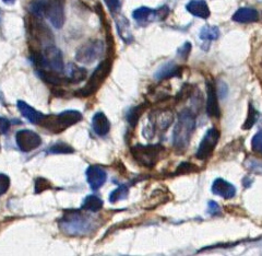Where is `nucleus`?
I'll return each instance as SVG.
<instances>
[{"label": "nucleus", "instance_id": "obj_19", "mask_svg": "<svg viewBox=\"0 0 262 256\" xmlns=\"http://www.w3.org/2000/svg\"><path fill=\"white\" fill-rule=\"evenodd\" d=\"M187 10L192 15L198 16V18L201 19H208L210 16V9L208 4L204 0H191L187 5Z\"/></svg>", "mask_w": 262, "mask_h": 256}, {"label": "nucleus", "instance_id": "obj_2", "mask_svg": "<svg viewBox=\"0 0 262 256\" xmlns=\"http://www.w3.org/2000/svg\"><path fill=\"white\" fill-rule=\"evenodd\" d=\"M194 129L195 115L188 109L180 112L173 133V145L178 152H184L189 146Z\"/></svg>", "mask_w": 262, "mask_h": 256}, {"label": "nucleus", "instance_id": "obj_27", "mask_svg": "<svg viewBox=\"0 0 262 256\" xmlns=\"http://www.w3.org/2000/svg\"><path fill=\"white\" fill-rule=\"evenodd\" d=\"M47 152L52 154H69L75 152V149L64 143H57L49 148Z\"/></svg>", "mask_w": 262, "mask_h": 256}, {"label": "nucleus", "instance_id": "obj_23", "mask_svg": "<svg viewBox=\"0 0 262 256\" xmlns=\"http://www.w3.org/2000/svg\"><path fill=\"white\" fill-rule=\"evenodd\" d=\"M103 205H104V203L100 197H97L95 195H90L85 198L83 204H82L81 209L92 211V212H97L103 208Z\"/></svg>", "mask_w": 262, "mask_h": 256}, {"label": "nucleus", "instance_id": "obj_4", "mask_svg": "<svg viewBox=\"0 0 262 256\" xmlns=\"http://www.w3.org/2000/svg\"><path fill=\"white\" fill-rule=\"evenodd\" d=\"M82 119H83V116H82L81 112L76 110H68L59 114L45 115L39 126L48 129L52 133L59 134L67 128L76 125L77 123L82 121Z\"/></svg>", "mask_w": 262, "mask_h": 256}, {"label": "nucleus", "instance_id": "obj_7", "mask_svg": "<svg viewBox=\"0 0 262 256\" xmlns=\"http://www.w3.org/2000/svg\"><path fill=\"white\" fill-rule=\"evenodd\" d=\"M42 15L54 28L60 29L64 23V0H42Z\"/></svg>", "mask_w": 262, "mask_h": 256}, {"label": "nucleus", "instance_id": "obj_26", "mask_svg": "<svg viewBox=\"0 0 262 256\" xmlns=\"http://www.w3.org/2000/svg\"><path fill=\"white\" fill-rule=\"evenodd\" d=\"M220 36V29L217 27H204L200 32V38L202 41H214Z\"/></svg>", "mask_w": 262, "mask_h": 256}, {"label": "nucleus", "instance_id": "obj_3", "mask_svg": "<svg viewBox=\"0 0 262 256\" xmlns=\"http://www.w3.org/2000/svg\"><path fill=\"white\" fill-rule=\"evenodd\" d=\"M27 28L30 43L35 45V47H31V49H38L39 47L45 48L49 45H53L54 35L51 29L42 21V16L31 13L28 19Z\"/></svg>", "mask_w": 262, "mask_h": 256}, {"label": "nucleus", "instance_id": "obj_11", "mask_svg": "<svg viewBox=\"0 0 262 256\" xmlns=\"http://www.w3.org/2000/svg\"><path fill=\"white\" fill-rule=\"evenodd\" d=\"M169 13L167 6H163L157 10H152L147 7H141L136 9L133 13L134 19L140 24H147L153 21L164 20Z\"/></svg>", "mask_w": 262, "mask_h": 256}, {"label": "nucleus", "instance_id": "obj_8", "mask_svg": "<svg viewBox=\"0 0 262 256\" xmlns=\"http://www.w3.org/2000/svg\"><path fill=\"white\" fill-rule=\"evenodd\" d=\"M104 52V43L100 40L89 41L82 45L76 54V60L82 64H92L100 58Z\"/></svg>", "mask_w": 262, "mask_h": 256}, {"label": "nucleus", "instance_id": "obj_22", "mask_svg": "<svg viewBox=\"0 0 262 256\" xmlns=\"http://www.w3.org/2000/svg\"><path fill=\"white\" fill-rule=\"evenodd\" d=\"M86 75L88 71L84 68H80L73 64L69 65L67 80L70 84H80L81 81H83L86 78Z\"/></svg>", "mask_w": 262, "mask_h": 256}, {"label": "nucleus", "instance_id": "obj_32", "mask_svg": "<svg viewBox=\"0 0 262 256\" xmlns=\"http://www.w3.org/2000/svg\"><path fill=\"white\" fill-rule=\"evenodd\" d=\"M10 187V178L4 173H0V195H4L8 192Z\"/></svg>", "mask_w": 262, "mask_h": 256}, {"label": "nucleus", "instance_id": "obj_9", "mask_svg": "<svg viewBox=\"0 0 262 256\" xmlns=\"http://www.w3.org/2000/svg\"><path fill=\"white\" fill-rule=\"evenodd\" d=\"M220 140V130L215 127L210 128L198 147V150L195 152V158L199 160H207L212 155L215 147Z\"/></svg>", "mask_w": 262, "mask_h": 256}, {"label": "nucleus", "instance_id": "obj_10", "mask_svg": "<svg viewBox=\"0 0 262 256\" xmlns=\"http://www.w3.org/2000/svg\"><path fill=\"white\" fill-rule=\"evenodd\" d=\"M15 142L23 152H31L42 145V138L31 129H22L15 134Z\"/></svg>", "mask_w": 262, "mask_h": 256}, {"label": "nucleus", "instance_id": "obj_12", "mask_svg": "<svg viewBox=\"0 0 262 256\" xmlns=\"http://www.w3.org/2000/svg\"><path fill=\"white\" fill-rule=\"evenodd\" d=\"M173 122V114L168 111H161L153 113L150 116L149 126L144 128L143 135L145 136L147 133H151V138L155 135V131H165L169 127V125Z\"/></svg>", "mask_w": 262, "mask_h": 256}, {"label": "nucleus", "instance_id": "obj_21", "mask_svg": "<svg viewBox=\"0 0 262 256\" xmlns=\"http://www.w3.org/2000/svg\"><path fill=\"white\" fill-rule=\"evenodd\" d=\"M37 73L47 85H51L53 87H59L62 85V78L59 72H56L51 69H42L37 70Z\"/></svg>", "mask_w": 262, "mask_h": 256}, {"label": "nucleus", "instance_id": "obj_6", "mask_svg": "<svg viewBox=\"0 0 262 256\" xmlns=\"http://www.w3.org/2000/svg\"><path fill=\"white\" fill-rule=\"evenodd\" d=\"M164 147L161 145H136L130 151L140 166L153 168L159 162Z\"/></svg>", "mask_w": 262, "mask_h": 256}, {"label": "nucleus", "instance_id": "obj_30", "mask_svg": "<svg viewBox=\"0 0 262 256\" xmlns=\"http://www.w3.org/2000/svg\"><path fill=\"white\" fill-rule=\"evenodd\" d=\"M53 185L51 182L44 178H38L35 181V193L40 194L45 191H48V189H52Z\"/></svg>", "mask_w": 262, "mask_h": 256}, {"label": "nucleus", "instance_id": "obj_29", "mask_svg": "<svg viewBox=\"0 0 262 256\" xmlns=\"http://www.w3.org/2000/svg\"><path fill=\"white\" fill-rule=\"evenodd\" d=\"M129 189L126 185H120L118 186L115 191L112 192V194L110 195V202L111 203H117L121 200H125V198L128 196Z\"/></svg>", "mask_w": 262, "mask_h": 256}, {"label": "nucleus", "instance_id": "obj_5", "mask_svg": "<svg viewBox=\"0 0 262 256\" xmlns=\"http://www.w3.org/2000/svg\"><path fill=\"white\" fill-rule=\"evenodd\" d=\"M112 66H113V61L112 58H106L103 61L100 65L97 66L94 72L90 77L89 81L86 82V85L78 90L76 92L77 96H82V97H86L94 94L96 91L100 89V87L103 85V82L106 80V78L108 77L112 70Z\"/></svg>", "mask_w": 262, "mask_h": 256}, {"label": "nucleus", "instance_id": "obj_24", "mask_svg": "<svg viewBox=\"0 0 262 256\" xmlns=\"http://www.w3.org/2000/svg\"><path fill=\"white\" fill-rule=\"evenodd\" d=\"M146 104L142 103L138 106H135L131 109L128 114H127V121L129 123V125L131 127H136L137 126V123L139 121V119L141 117V115L143 114V112L146 110Z\"/></svg>", "mask_w": 262, "mask_h": 256}, {"label": "nucleus", "instance_id": "obj_18", "mask_svg": "<svg viewBox=\"0 0 262 256\" xmlns=\"http://www.w3.org/2000/svg\"><path fill=\"white\" fill-rule=\"evenodd\" d=\"M232 19L238 23H252L259 20V13L253 8H241L235 12Z\"/></svg>", "mask_w": 262, "mask_h": 256}, {"label": "nucleus", "instance_id": "obj_16", "mask_svg": "<svg viewBox=\"0 0 262 256\" xmlns=\"http://www.w3.org/2000/svg\"><path fill=\"white\" fill-rule=\"evenodd\" d=\"M16 106H18V110L22 114V116L26 117L32 124H35V125H39L45 116L42 112L36 111L34 107H32L24 101H18L16 102Z\"/></svg>", "mask_w": 262, "mask_h": 256}, {"label": "nucleus", "instance_id": "obj_20", "mask_svg": "<svg viewBox=\"0 0 262 256\" xmlns=\"http://www.w3.org/2000/svg\"><path fill=\"white\" fill-rule=\"evenodd\" d=\"M182 75L180 72V68L174 63H168L155 73V78L158 80H163V79H168L171 77H179Z\"/></svg>", "mask_w": 262, "mask_h": 256}, {"label": "nucleus", "instance_id": "obj_33", "mask_svg": "<svg viewBox=\"0 0 262 256\" xmlns=\"http://www.w3.org/2000/svg\"><path fill=\"white\" fill-rule=\"evenodd\" d=\"M196 169L194 167V164H191V163H188V162H185V163H182L180 166L178 167L177 171H176V174H186V173H192V172H195Z\"/></svg>", "mask_w": 262, "mask_h": 256}, {"label": "nucleus", "instance_id": "obj_34", "mask_svg": "<svg viewBox=\"0 0 262 256\" xmlns=\"http://www.w3.org/2000/svg\"><path fill=\"white\" fill-rule=\"evenodd\" d=\"M191 86H189V85H185L184 87H183V89H182V91H180V92L177 94V96H176V100L177 101H182V100H185L186 97H188L189 96V94L191 93Z\"/></svg>", "mask_w": 262, "mask_h": 256}, {"label": "nucleus", "instance_id": "obj_14", "mask_svg": "<svg viewBox=\"0 0 262 256\" xmlns=\"http://www.w3.org/2000/svg\"><path fill=\"white\" fill-rule=\"evenodd\" d=\"M207 85V114L210 117L219 119L221 116V110L219 106L216 89L212 81L208 80Z\"/></svg>", "mask_w": 262, "mask_h": 256}, {"label": "nucleus", "instance_id": "obj_28", "mask_svg": "<svg viewBox=\"0 0 262 256\" xmlns=\"http://www.w3.org/2000/svg\"><path fill=\"white\" fill-rule=\"evenodd\" d=\"M258 117H259V113L258 111L253 107V105L250 103L249 104V109H248V116L247 119H246V122L244 124L243 126V129H250L253 127V125H255L256 122L258 121Z\"/></svg>", "mask_w": 262, "mask_h": 256}, {"label": "nucleus", "instance_id": "obj_25", "mask_svg": "<svg viewBox=\"0 0 262 256\" xmlns=\"http://www.w3.org/2000/svg\"><path fill=\"white\" fill-rule=\"evenodd\" d=\"M117 28L121 38L124 40L125 42L130 43L131 41H133V35H131V32H130L129 22L121 16L119 20H117Z\"/></svg>", "mask_w": 262, "mask_h": 256}, {"label": "nucleus", "instance_id": "obj_39", "mask_svg": "<svg viewBox=\"0 0 262 256\" xmlns=\"http://www.w3.org/2000/svg\"><path fill=\"white\" fill-rule=\"evenodd\" d=\"M3 2L7 5H13L15 3V0H3Z\"/></svg>", "mask_w": 262, "mask_h": 256}, {"label": "nucleus", "instance_id": "obj_15", "mask_svg": "<svg viewBox=\"0 0 262 256\" xmlns=\"http://www.w3.org/2000/svg\"><path fill=\"white\" fill-rule=\"evenodd\" d=\"M212 192L224 200H231L236 195V187L223 179H217L212 185Z\"/></svg>", "mask_w": 262, "mask_h": 256}, {"label": "nucleus", "instance_id": "obj_35", "mask_svg": "<svg viewBox=\"0 0 262 256\" xmlns=\"http://www.w3.org/2000/svg\"><path fill=\"white\" fill-rule=\"evenodd\" d=\"M10 129V121L0 116V135H5Z\"/></svg>", "mask_w": 262, "mask_h": 256}, {"label": "nucleus", "instance_id": "obj_36", "mask_svg": "<svg viewBox=\"0 0 262 256\" xmlns=\"http://www.w3.org/2000/svg\"><path fill=\"white\" fill-rule=\"evenodd\" d=\"M105 4L107 5L108 9L112 13H115L119 8V0H104Z\"/></svg>", "mask_w": 262, "mask_h": 256}, {"label": "nucleus", "instance_id": "obj_31", "mask_svg": "<svg viewBox=\"0 0 262 256\" xmlns=\"http://www.w3.org/2000/svg\"><path fill=\"white\" fill-rule=\"evenodd\" d=\"M251 147L253 151L262 154V131H258V133L252 137Z\"/></svg>", "mask_w": 262, "mask_h": 256}, {"label": "nucleus", "instance_id": "obj_13", "mask_svg": "<svg viewBox=\"0 0 262 256\" xmlns=\"http://www.w3.org/2000/svg\"><path fill=\"white\" fill-rule=\"evenodd\" d=\"M88 183L93 191L100 189L107 180V173L101 166H90L86 170Z\"/></svg>", "mask_w": 262, "mask_h": 256}, {"label": "nucleus", "instance_id": "obj_1", "mask_svg": "<svg viewBox=\"0 0 262 256\" xmlns=\"http://www.w3.org/2000/svg\"><path fill=\"white\" fill-rule=\"evenodd\" d=\"M58 225L62 232L70 237L84 235L91 232L93 229L91 217L82 212V209L66 210L63 216L58 221Z\"/></svg>", "mask_w": 262, "mask_h": 256}, {"label": "nucleus", "instance_id": "obj_37", "mask_svg": "<svg viewBox=\"0 0 262 256\" xmlns=\"http://www.w3.org/2000/svg\"><path fill=\"white\" fill-rule=\"evenodd\" d=\"M190 48H191V44L189 42H186V44L179 49V56L183 57L184 60H187L188 55L190 53Z\"/></svg>", "mask_w": 262, "mask_h": 256}, {"label": "nucleus", "instance_id": "obj_17", "mask_svg": "<svg viewBox=\"0 0 262 256\" xmlns=\"http://www.w3.org/2000/svg\"><path fill=\"white\" fill-rule=\"evenodd\" d=\"M92 128L97 136H106L111 130V123L102 112L96 113L92 119Z\"/></svg>", "mask_w": 262, "mask_h": 256}, {"label": "nucleus", "instance_id": "obj_38", "mask_svg": "<svg viewBox=\"0 0 262 256\" xmlns=\"http://www.w3.org/2000/svg\"><path fill=\"white\" fill-rule=\"evenodd\" d=\"M209 212L212 214V216H217V214L221 213V208L219 207V205L214 202H210L209 203Z\"/></svg>", "mask_w": 262, "mask_h": 256}]
</instances>
